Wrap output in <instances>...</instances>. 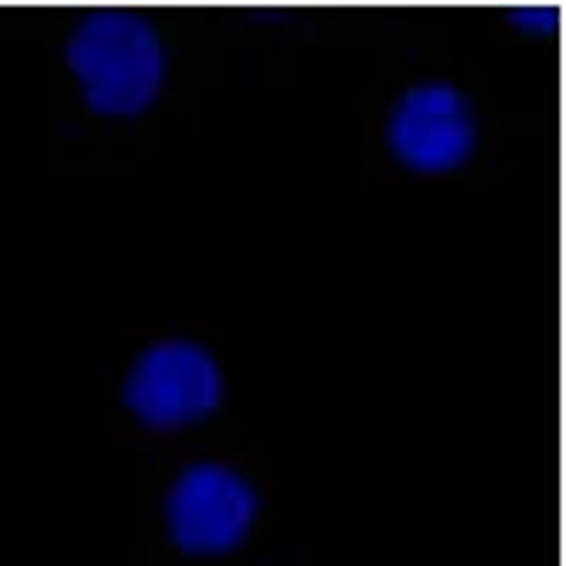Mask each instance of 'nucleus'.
<instances>
[{
  "instance_id": "f257e3e1",
  "label": "nucleus",
  "mask_w": 566,
  "mask_h": 566,
  "mask_svg": "<svg viewBox=\"0 0 566 566\" xmlns=\"http://www.w3.org/2000/svg\"><path fill=\"white\" fill-rule=\"evenodd\" d=\"M63 57H69V74L80 85L85 108L103 119L148 114V103L165 91V74H170V52H165L159 29L125 7L80 18Z\"/></svg>"
},
{
  "instance_id": "f03ea898",
  "label": "nucleus",
  "mask_w": 566,
  "mask_h": 566,
  "mask_svg": "<svg viewBox=\"0 0 566 566\" xmlns=\"http://www.w3.org/2000/svg\"><path fill=\"white\" fill-rule=\"evenodd\" d=\"M261 515V493L232 464H187L165 493V533L181 555H232Z\"/></svg>"
},
{
  "instance_id": "7ed1b4c3",
  "label": "nucleus",
  "mask_w": 566,
  "mask_h": 566,
  "mask_svg": "<svg viewBox=\"0 0 566 566\" xmlns=\"http://www.w3.org/2000/svg\"><path fill=\"white\" fill-rule=\"evenodd\" d=\"M221 363L199 340H159L148 346L125 374V408L148 431H181L221 408Z\"/></svg>"
},
{
  "instance_id": "20e7f679",
  "label": "nucleus",
  "mask_w": 566,
  "mask_h": 566,
  "mask_svg": "<svg viewBox=\"0 0 566 566\" xmlns=\"http://www.w3.org/2000/svg\"><path fill=\"white\" fill-rule=\"evenodd\" d=\"M386 148L413 176H448L476 154V108L448 80L408 85L386 114Z\"/></svg>"
},
{
  "instance_id": "39448f33",
  "label": "nucleus",
  "mask_w": 566,
  "mask_h": 566,
  "mask_svg": "<svg viewBox=\"0 0 566 566\" xmlns=\"http://www.w3.org/2000/svg\"><path fill=\"white\" fill-rule=\"evenodd\" d=\"M510 18H515V29H533V34H549L555 29V12L549 7H515Z\"/></svg>"
}]
</instances>
